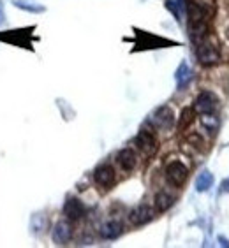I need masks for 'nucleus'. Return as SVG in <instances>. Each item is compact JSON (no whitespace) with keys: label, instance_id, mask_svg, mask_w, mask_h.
Instances as JSON below:
<instances>
[{"label":"nucleus","instance_id":"8","mask_svg":"<svg viewBox=\"0 0 229 248\" xmlns=\"http://www.w3.org/2000/svg\"><path fill=\"white\" fill-rule=\"evenodd\" d=\"M153 218V211L148 204H139L136 206L129 213V220L132 225H145Z\"/></svg>","mask_w":229,"mask_h":248},{"label":"nucleus","instance_id":"18","mask_svg":"<svg viewBox=\"0 0 229 248\" xmlns=\"http://www.w3.org/2000/svg\"><path fill=\"white\" fill-rule=\"evenodd\" d=\"M187 141H189V144H192V146H194V148H197V150H205L206 148L205 139L201 138V134H197V132L189 134V136H187Z\"/></svg>","mask_w":229,"mask_h":248},{"label":"nucleus","instance_id":"3","mask_svg":"<svg viewBox=\"0 0 229 248\" xmlns=\"http://www.w3.org/2000/svg\"><path fill=\"white\" fill-rule=\"evenodd\" d=\"M187 176H189V169H187L180 160H173L167 164L166 167V180L169 185L173 186H181L185 183Z\"/></svg>","mask_w":229,"mask_h":248},{"label":"nucleus","instance_id":"4","mask_svg":"<svg viewBox=\"0 0 229 248\" xmlns=\"http://www.w3.org/2000/svg\"><path fill=\"white\" fill-rule=\"evenodd\" d=\"M152 122L157 129L169 130V129H173V125H175V113H173V109L169 106H161V108L153 113Z\"/></svg>","mask_w":229,"mask_h":248},{"label":"nucleus","instance_id":"6","mask_svg":"<svg viewBox=\"0 0 229 248\" xmlns=\"http://www.w3.org/2000/svg\"><path fill=\"white\" fill-rule=\"evenodd\" d=\"M86 213V208L80 199H71L65 201V204H64V215L67 217V220H71V222H76V220H82Z\"/></svg>","mask_w":229,"mask_h":248},{"label":"nucleus","instance_id":"16","mask_svg":"<svg viewBox=\"0 0 229 248\" xmlns=\"http://www.w3.org/2000/svg\"><path fill=\"white\" fill-rule=\"evenodd\" d=\"M175 78H177V83L180 88H183V86L187 85V83L192 79V71L191 67L187 65V62H181L180 67L177 69V74H175Z\"/></svg>","mask_w":229,"mask_h":248},{"label":"nucleus","instance_id":"13","mask_svg":"<svg viewBox=\"0 0 229 248\" xmlns=\"http://www.w3.org/2000/svg\"><path fill=\"white\" fill-rule=\"evenodd\" d=\"M173 204H175V197L171 194H167L166 190L159 192L157 196H155V210L161 211V213L167 211Z\"/></svg>","mask_w":229,"mask_h":248},{"label":"nucleus","instance_id":"5","mask_svg":"<svg viewBox=\"0 0 229 248\" xmlns=\"http://www.w3.org/2000/svg\"><path fill=\"white\" fill-rule=\"evenodd\" d=\"M134 143H136V146H138L147 157L153 155L155 150H157V139H155V136H153L150 130H139V134L136 136V139H134Z\"/></svg>","mask_w":229,"mask_h":248},{"label":"nucleus","instance_id":"20","mask_svg":"<svg viewBox=\"0 0 229 248\" xmlns=\"http://www.w3.org/2000/svg\"><path fill=\"white\" fill-rule=\"evenodd\" d=\"M4 19H5V15H4V11H2V5H0V25L4 23Z\"/></svg>","mask_w":229,"mask_h":248},{"label":"nucleus","instance_id":"7","mask_svg":"<svg viewBox=\"0 0 229 248\" xmlns=\"http://www.w3.org/2000/svg\"><path fill=\"white\" fill-rule=\"evenodd\" d=\"M114 178H116V174H114V169L111 166H99L96 169V172H94V180H96V183L99 186H102V188H110L111 185L114 183Z\"/></svg>","mask_w":229,"mask_h":248},{"label":"nucleus","instance_id":"15","mask_svg":"<svg viewBox=\"0 0 229 248\" xmlns=\"http://www.w3.org/2000/svg\"><path fill=\"white\" fill-rule=\"evenodd\" d=\"M215 178L210 171H203L199 172V176L196 178V190L197 192H206L210 190L212 186H213Z\"/></svg>","mask_w":229,"mask_h":248},{"label":"nucleus","instance_id":"12","mask_svg":"<svg viewBox=\"0 0 229 248\" xmlns=\"http://www.w3.org/2000/svg\"><path fill=\"white\" fill-rule=\"evenodd\" d=\"M122 231H124L122 224L111 220V222H106V224L100 227V236L104 239H116L120 234H122Z\"/></svg>","mask_w":229,"mask_h":248},{"label":"nucleus","instance_id":"10","mask_svg":"<svg viewBox=\"0 0 229 248\" xmlns=\"http://www.w3.org/2000/svg\"><path fill=\"white\" fill-rule=\"evenodd\" d=\"M0 41H5L15 46H29L30 32L27 30H9L7 33H0Z\"/></svg>","mask_w":229,"mask_h":248},{"label":"nucleus","instance_id":"9","mask_svg":"<svg viewBox=\"0 0 229 248\" xmlns=\"http://www.w3.org/2000/svg\"><path fill=\"white\" fill-rule=\"evenodd\" d=\"M72 238V227L69 222H58L55 227H53L51 239L55 245H67Z\"/></svg>","mask_w":229,"mask_h":248},{"label":"nucleus","instance_id":"1","mask_svg":"<svg viewBox=\"0 0 229 248\" xmlns=\"http://www.w3.org/2000/svg\"><path fill=\"white\" fill-rule=\"evenodd\" d=\"M194 109L199 115H213L219 109V97L213 92H201L194 102Z\"/></svg>","mask_w":229,"mask_h":248},{"label":"nucleus","instance_id":"11","mask_svg":"<svg viewBox=\"0 0 229 248\" xmlns=\"http://www.w3.org/2000/svg\"><path fill=\"white\" fill-rule=\"evenodd\" d=\"M116 162H118V166L124 171H132L134 167H136V164H138V158H136V153L131 148H124L116 155Z\"/></svg>","mask_w":229,"mask_h":248},{"label":"nucleus","instance_id":"2","mask_svg":"<svg viewBox=\"0 0 229 248\" xmlns=\"http://www.w3.org/2000/svg\"><path fill=\"white\" fill-rule=\"evenodd\" d=\"M196 57L201 65H206V67H212L220 62V51L217 49V46H213V44H210V43L197 44Z\"/></svg>","mask_w":229,"mask_h":248},{"label":"nucleus","instance_id":"17","mask_svg":"<svg viewBox=\"0 0 229 248\" xmlns=\"http://www.w3.org/2000/svg\"><path fill=\"white\" fill-rule=\"evenodd\" d=\"M13 4L16 7L23 11H29V13H44V7L39 5L37 2H30V0H13Z\"/></svg>","mask_w":229,"mask_h":248},{"label":"nucleus","instance_id":"14","mask_svg":"<svg viewBox=\"0 0 229 248\" xmlns=\"http://www.w3.org/2000/svg\"><path fill=\"white\" fill-rule=\"evenodd\" d=\"M194 115H196V109L194 108H183L180 113V120H178V130H187L194 124Z\"/></svg>","mask_w":229,"mask_h":248},{"label":"nucleus","instance_id":"19","mask_svg":"<svg viewBox=\"0 0 229 248\" xmlns=\"http://www.w3.org/2000/svg\"><path fill=\"white\" fill-rule=\"evenodd\" d=\"M201 122H203V125L208 130H217V127H219V122L215 120L213 115H203L201 116Z\"/></svg>","mask_w":229,"mask_h":248}]
</instances>
